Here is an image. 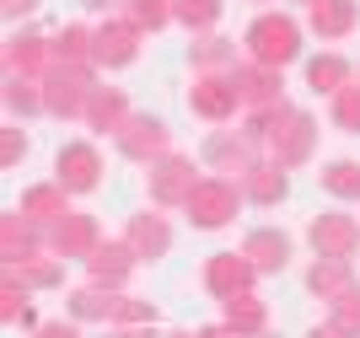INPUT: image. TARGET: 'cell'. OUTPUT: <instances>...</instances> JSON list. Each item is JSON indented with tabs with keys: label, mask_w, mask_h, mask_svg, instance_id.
Listing matches in <instances>:
<instances>
[{
	"label": "cell",
	"mask_w": 360,
	"mask_h": 338,
	"mask_svg": "<svg viewBox=\"0 0 360 338\" xmlns=\"http://www.w3.org/2000/svg\"><path fill=\"white\" fill-rule=\"evenodd\" d=\"M242 129L253 134L258 145H264V156L269 162H280L290 172V167H307L312 162V150H317V118L307 113V108H264V113H248L242 118Z\"/></svg>",
	"instance_id": "cell-1"
},
{
	"label": "cell",
	"mask_w": 360,
	"mask_h": 338,
	"mask_svg": "<svg viewBox=\"0 0 360 338\" xmlns=\"http://www.w3.org/2000/svg\"><path fill=\"white\" fill-rule=\"evenodd\" d=\"M301 22L285 11H258L253 22H248V38H242V48H248V59L253 65H269V70H285L290 59H301Z\"/></svg>",
	"instance_id": "cell-2"
},
{
	"label": "cell",
	"mask_w": 360,
	"mask_h": 338,
	"mask_svg": "<svg viewBox=\"0 0 360 338\" xmlns=\"http://www.w3.org/2000/svg\"><path fill=\"white\" fill-rule=\"evenodd\" d=\"M248 204V193H242L237 177H221V172H205L199 177V188L188 193V221L199 226V231H221V226L237 221V209Z\"/></svg>",
	"instance_id": "cell-3"
},
{
	"label": "cell",
	"mask_w": 360,
	"mask_h": 338,
	"mask_svg": "<svg viewBox=\"0 0 360 338\" xmlns=\"http://www.w3.org/2000/svg\"><path fill=\"white\" fill-rule=\"evenodd\" d=\"M91 91H97V70H91V65H54V70L44 75V108H49V118L81 124V118H86Z\"/></svg>",
	"instance_id": "cell-4"
},
{
	"label": "cell",
	"mask_w": 360,
	"mask_h": 338,
	"mask_svg": "<svg viewBox=\"0 0 360 338\" xmlns=\"http://www.w3.org/2000/svg\"><path fill=\"white\" fill-rule=\"evenodd\" d=\"M194 188H199L194 156H183V150H167L162 162H150V204H156V209H183Z\"/></svg>",
	"instance_id": "cell-5"
},
{
	"label": "cell",
	"mask_w": 360,
	"mask_h": 338,
	"mask_svg": "<svg viewBox=\"0 0 360 338\" xmlns=\"http://www.w3.org/2000/svg\"><path fill=\"white\" fill-rule=\"evenodd\" d=\"M258 156H264V145H258L248 129H215L210 140H205V150H199V162L210 167V172H221V177H242Z\"/></svg>",
	"instance_id": "cell-6"
},
{
	"label": "cell",
	"mask_w": 360,
	"mask_h": 338,
	"mask_svg": "<svg viewBox=\"0 0 360 338\" xmlns=\"http://www.w3.org/2000/svg\"><path fill=\"white\" fill-rule=\"evenodd\" d=\"M140 38H146V32H140L129 16H108L103 27H97V38H91V65H97V70H124V65H135Z\"/></svg>",
	"instance_id": "cell-7"
},
{
	"label": "cell",
	"mask_w": 360,
	"mask_h": 338,
	"mask_svg": "<svg viewBox=\"0 0 360 338\" xmlns=\"http://www.w3.org/2000/svg\"><path fill=\"white\" fill-rule=\"evenodd\" d=\"M54 183L70 188V199L75 193H91L103 183V156H97V145H91V140H65L60 156H54Z\"/></svg>",
	"instance_id": "cell-8"
},
{
	"label": "cell",
	"mask_w": 360,
	"mask_h": 338,
	"mask_svg": "<svg viewBox=\"0 0 360 338\" xmlns=\"http://www.w3.org/2000/svg\"><path fill=\"white\" fill-rule=\"evenodd\" d=\"M307 242H312L317 258H355L360 252V221L355 215H345V209H328V215H312V226H307Z\"/></svg>",
	"instance_id": "cell-9"
},
{
	"label": "cell",
	"mask_w": 360,
	"mask_h": 338,
	"mask_svg": "<svg viewBox=\"0 0 360 338\" xmlns=\"http://www.w3.org/2000/svg\"><path fill=\"white\" fill-rule=\"evenodd\" d=\"M231 86L242 97V113H264V108L285 103V75L269 70V65H253V59H242L237 70H231Z\"/></svg>",
	"instance_id": "cell-10"
},
{
	"label": "cell",
	"mask_w": 360,
	"mask_h": 338,
	"mask_svg": "<svg viewBox=\"0 0 360 338\" xmlns=\"http://www.w3.org/2000/svg\"><path fill=\"white\" fill-rule=\"evenodd\" d=\"M199 280H205V290H210L215 301H231V295L253 290V285L264 280V274H258V268L248 264V258H242V247H237V252H210V258H205V274H199Z\"/></svg>",
	"instance_id": "cell-11"
},
{
	"label": "cell",
	"mask_w": 360,
	"mask_h": 338,
	"mask_svg": "<svg viewBox=\"0 0 360 338\" xmlns=\"http://www.w3.org/2000/svg\"><path fill=\"white\" fill-rule=\"evenodd\" d=\"M119 150L129 156V162L150 167V162H162L167 150H172V129H167L162 118H150V113H135L119 129Z\"/></svg>",
	"instance_id": "cell-12"
},
{
	"label": "cell",
	"mask_w": 360,
	"mask_h": 338,
	"mask_svg": "<svg viewBox=\"0 0 360 338\" xmlns=\"http://www.w3.org/2000/svg\"><path fill=\"white\" fill-rule=\"evenodd\" d=\"M60 59H54V38L44 32H11L6 38V75H27V81H44Z\"/></svg>",
	"instance_id": "cell-13"
},
{
	"label": "cell",
	"mask_w": 360,
	"mask_h": 338,
	"mask_svg": "<svg viewBox=\"0 0 360 338\" xmlns=\"http://www.w3.org/2000/svg\"><path fill=\"white\" fill-rule=\"evenodd\" d=\"M188 108H194L205 124H231L237 108H242V97H237V86H231V75H194Z\"/></svg>",
	"instance_id": "cell-14"
},
{
	"label": "cell",
	"mask_w": 360,
	"mask_h": 338,
	"mask_svg": "<svg viewBox=\"0 0 360 338\" xmlns=\"http://www.w3.org/2000/svg\"><path fill=\"white\" fill-rule=\"evenodd\" d=\"M44 242H49V252H54V258H65V264H70V258H81V264H86L91 252H97V242H103V231H97V221H91V215H65V221H54L44 231Z\"/></svg>",
	"instance_id": "cell-15"
},
{
	"label": "cell",
	"mask_w": 360,
	"mask_h": 338,
	"mask_svg": "<svg viewBox=\"0 0 360 338\" xmlns=\"http://www.w3.org/2000/svg\"><path fill=\"white\" fill-rule=\"evenodd\" d=\"M135 268H140L135 247L119 236V242H97V252L86 258V280H91V285H103V290H124Z\"/></svg>",
	"instance_id": "cell-16"
},
{
	"label": "cell",
	"mask_w": 360,
	"mask_h": 338,
	"mask_svg": "<svg viewBox=\"0 0 360 338\" xmlns=\"http://www.w3.org/2000/svg\"><path fill=\"white\" fill-rule=\"evenodd\" d=\"M360 27V0H312L307 6V32L323 44H339Z\"/></svg>",
	"instance_id": "cell-17"
},
{
	"label": "cell",
	"mask_w": 360,
	"mask_h": 338,
	"mask_svg": "<svg viewBox=\"0 0 360 338\" xmlns=\"http://www.w3.org/2000/svg\"><path fill=\"white\" fill-rule=\"evenodd\" d=\"M124 242L135 247L140 264H156V258L172 252V226H167V215H156V209H140V215H129V226H124Z\"/></svg>",
	"instance_id": "cell-18"
},
{
	"label": "cell",
	"mask_w": 360,
	"mask_h": 338,
	"mask_svg": "<svg viewBox=\"0 0 360 338\" xmlns=\"http://www.w3.org/2000/svg\"><path fill=\"white\" fill-rule=\"evenodd\" d=\"M38 252H49L44 226H32L22 209H6L0 215V264H22V258H38Z\"/></svg>",
	"instance_id": "cell-19"
},
{
	"label": "cell",
	"mask_w": 360,
	"mask_h": 338,
	"mask_svg": "<svg viewBox=\"0 0 360 338\" xmlns=\"http://www.w3.org/2000/svg\"><path fill=\"white\" fill-rule=\"evenodd\" d=\"M237 183H242V193H248V204H258V209L285 204V193H290L285 167H280V162H269V156H258V162L248 167V172H242Z\"/></svg>",
	"instance_id": "cell-20"
},
{
	"label": "cell",
	"mask_w": 360,
	"mask_h": 338,
	"mask_svg": "<svg viewBox=\"0 0 360 338\" xmlns=\"http://www.w3.org/2000/svg\"><path fill=\"white\" fill-rule=\"evenodd\" d=\"M242 258L258 268V274H280L290 264V236L280 226H253V231L242 236Z\"/></svg>",
	"instance_id": "cell-21"
},
{
	"label": "cell",
	"mask_w": 360,
	"mask_h": 338,
	"mask_svg": "<svg viewBox=\"0 0 360 338\" xmlns=\"http://www.w3.org/2000/svg\"><path fill=\"white\" fill-rule=\"evenodd\" d=\"M129 118H135V108H129V97H124L119 86H97L81 124H86V129H97V134H113V140H119V129L129 124Z\"/></svg>",
	"instance_id": "cell-22"
},
{
	"label": "cell",
	"mask_w": 360,
	"mask_h": 338,
	"mask_svg": "<svg viewBox=\"0 0 360 338\" xmlns=\"http://www.w3.org/2000/svg\"><path fill=\"white\" fill-rule=\"evenodd\" d=\"M22 215H27L32 226H54V221H65L70 215V188H60V183H32V188H22Z\"/></svg>",
	"instance_id": "cell-23"
},
{
	"label": "cell",
	"mask_w": 360,
	"mask_h": 338,
	"mask_svg": "<svg viewBox=\"0 0 360 338\" xmlns=\"http://www.w3.org/2000/svg\"><path fill=\"white\" fill-rule=\"evenodd\" d=\"M188 65H194V75H231L237 70V38L199 32L194 44H188Z\"/></svg>",
	"instance_id": "cell-24"
},
{
	"label": "cell",
	"mask_w": 360,
	"mask_h": 338,
	"mask_svg": "<svg viewBox=\"0 0 360 338\" xmlns=\"http://www.w3.org/2000/svg\"><path fill=\"white\" fill-rule=\"evenodd\" d=\"M6 280L27 285V290H60L65 285V258L38 252V258H22V264H6Z\"/></svg>",
	"instance_id": "cell-25"
},
{
	"label": "cell",
	"mask_w": 360,
	"mask_h": 338,
	"mask_svg": "<svg viewBox=\"0 0 360 338\" xmlns=\"http://www.w3.org/2000/svg\"><path fill=\"white\" fill-rule=\"evenodd\" d=\"M349 81H355V70H349L345 54H333V48H328V54H312V59H307V86H312L317 97H339Z\"/></svg>",
	"instance_id": "cell-26"
},
{
	"label": "cell",
	"mask_w": 360,
	"mask_h": 338,
	"mask_svg": "<svg viewBox=\"0 0 360 338\" xmlns=\"http://www.w3.org/2000/svg\"><path fill=\"white\" fill-rule=\"evenodd\" d=\"M349 285H360V280H355V268H349L345 258H317V264L307 268V290H312L317 301H339Z\"/></svg>",
	"instance_id": "cell-27"
},
{
	"label": "cell",
	"mask_w": 360,
	"mask_h": 338,
	"mask_svg": "<svg viewBox=\"0 0 360 338\" xmlns=\"http://www.w3.org/2000/svg\"><path fill=\"white\" fill-rule=\"evenodd\" d=\"M113 301L119 290H103V285H75L70 290V323H113Z\"/></svg>",
	"instance_id": "cell-28"
},
{
	"label": "cell",
	"mask_w": 360,
	"mask_h": 338,
	"mask_svg": "<svg viewBox=\"0 0 360 338\" xmlns=\"http://www.w3.org/2000/svg\"><path fill=\"white\" fill-rule=\"evenodd\" d=\"M221 323H231L237 333L253 338V333H264V327H269V306H264L253 290H242V295H231V301H221Z\"/></svg>",
	"instance_id": "cell-29"
},
{
	"label": "cell",
	"mask_w": 360,
	"mask_h": 338,
	"mask_svg": "<svg viewBox=\"0 0 360 338\" xmlns=\"http://www.w3.org/2000/svg\"><path fill=\"white\" fill-rule=\"evenodd\" d=\"M317 188L328 193V199H360V162H355V156L323 162V172H317Z\"/></svg>",
	"instance_id": "cell-30"
},
{
	"label": "cell",
	"mask_w": 360,
	"mask_h": 338,
	"mask_svg": "<svg viewBox=\"0 0 360 338\" xmlns=\"http://www.w3.org/2000/svg\"><path fill=\"white\" fill-rule=\"evenodd\" d=\"M6 113H16V118H38V113H49L44 108V81H27V75H6Z\"/></svg>",
	"instance_id": "cell-31"
},
{
	"label": "cell",
	"mask_w": 360,
	"mask_h": 338,
	"mask_svg": "<svg viewBox=\"0 0 360 338\" xmlns=\"http://www.w3.org/2000/svg\"><path fill=\"white\" fill-rule=\"evenodd\" d=\"M91 38H97V27L70 22V27L54 38V59H60V65H91ZM91 70H97V65H91Z\"/></svg>",
	"instance_id": "cell-32"
},
{
	"label": "cell",
	"mask_w": 360,
	"mask_h": 338,
	"mask_svg": "<svg viewBox=\"0 0 360 338\" xmlns=\"http://www.w3.org/2000/svg\"><path fill=\"white\" fill-rule=\"evenodd\" d=\"M124 16H129L140 32H162V27H172V22H178L172 0H124Z\"/></svg>",
	"instance_id": "cell-33"
},
{
	"label": "cell",
	"mask_w": 360,
	"mask_h": 338,
	"mask_svg": "<svg viewBox=\"0 0 360 338\" xmlns=\"http://www.w3.org/2000/svg\"><path fill=\"white\" fill-rule=\"evenodd\" d=\"M172 11H178V22L188 32H215V22H221V11H226V0H172Z\"/></svg>",
	"instance_id": "cell-34"
},
{
	"label": "cell",
	"mask_w": 360,
	"mask_h": 338,
	"mask_svg": "<svg viewBox=\"0 0 360 338\" xmlns=\"http://www.w3.org/2000/svg\"><path fill=\"white\" fill-rule=\"evenodd\" d=\"M0 323L6 327H38L32 323V306H27V285L6 280V290H0Z\"/></svg>",
	"instance_id": "cell-35"
},
{
	"label": "cell",
	"mask_w": 360,
	"mask_h": 338,
	"mask_svg": "<svg viewBox=\"0 0 360 338\" xmlns=\"http://www.w3.org/2000/svg\"><path fill=\"white\" fill-rule=\"evenodd\" d=\"M328 118H333V129L360 134V81H349L339 97H328Z\"/></svg>",
	"instance_id": "cell-36"
},
{
	"label": "cell",
	"mask_w": 360,
	"mask_h": 338,
	"mask_svg": "<svg viewBox=\"0 0 360 338\" xmlns=\"http://www.w3.org/2000/svg\"><path fill=\"white\" fill-rule=\"evenodd\" d=\"M146 323H156V301H140V295L119 290V301H113V323H108V327H146Z\"/></svg>",
	"instance_id": "cell-37"
},
{
	"label": "cell",
	"mask_w": 360,
	"mask_h": 338,
	"mask_svg": "<svg viewBox=\"0 0 360 338\" xmlns=\"http://www.w3.org/2000/svg\"><path fill=\"white\" fill-rule=\"evenodd\" d=\"M328 323L339 327V333L360 338V285H349L339 301H328Z\"/></svg>",
	"instance_id": "cell-38"
},
{
	"label": "cell",
	"mask_w": 360,
	"mask_h": 338,
	"mask_svg": "<svg viewBox=\"0 0 360 338\" xmlns=\"http://www.w3.org/2000/svg\"><path fill=\"white\" fill-rule=\"evenodd\" d=\"M16 162H27V134L22 129H0V167L11 172Z\"/></svg>",
	"instance_id": "cell-39"
},
{
	"label": "cell",
	"mask_w": 360,
	"mask_h": 338,
	"mask_svg": "<svg viewBox=\"0 0 360 338\" xmlns=\"http://www.w3.org/2000/svg\"><path fill=\"white\" fill-rule=\"evenodd\" d=\"M32 338H81V323H65V317H60V323H38Z\"/></svg>",
	"instance_id": "cell-40"
},
{
	"label": "cell",
	"mask_w": 360,
	"mask_h": 338,
	"mask_svg": "<svg viewBox=\"0 0 360 338\" xmlns=\"http://www.w3.org/2000/svg\"><path fill=\"white\" fill-rule=\"evenodd\" d=\"M38 6H44V0H0V16H6V22H22V16H32Z\"/></svg>",
	"instance_id": "cell-41"
},
{
	"label": "cell",
	"mask_w": 360,
	"mask_h": 338,
	"mask_svg": "<svg viewBox=\"0 0 360 338\" xmlns=\"http://www.w3.org/2000/svg\"><path fill=\"white\" fill-rule=\"evenodd\" d=\"M108 338H156V323H146V327H108Z\"/></svg>",
	"instance_id": "cell-42"
},
{
	"label": "cell",
	"mask_w": 360,
	"mask_h": 338,
	"mask_svg": "<svg viewBox=\"0 0 360 338\" xmlns=\"http://www.w3.org/2000/svg\"><path fill=\"white\" fill-rule=\"evenodd\" d=\"M199 338H248V333H237L231 323H215V327H199Z\"/></svg>",
	"instance_id": "cell-43"
},
{
	"label": "cell",
	"mask_w": 360,
	"mask_h": 338,
	"mask_svg": "<svg viewBox=\"0 0 360 338\" xmlns=\"http://www.w3.org/2000/svg\"><path fill=\"white\" fill-rule=\"evenodd\" d=\"M307 338H349V333H339V327H333V323H323V327H312V333H307Z\"/></svg>",
	"instance_id": "cell-44"
},
{
	"label": "cell",
	"mask_w": 360,
	"mask_h": 338,
	"mask_svg": "<svg viewBox=\"0 0 360 338\" xmlns=\"http://www.w3.org/2000/svg\"><path fill=\"white\" fill-rule=\"evenodd\" d=\"M86 11H113V6H124V0H81Z\"/></svg>",
	"instance_id": "cell-45"
},
{
	"label": "cell",
	"mask_w": 360,
	"mask_h": 338,
	"mask_svg": "<svg viewBox=\"0 0 360 338\" xmlns=\"http://www.w3.org/2000/svg\"><path fill=\"white\" fill-rule=\"evenodd\" d=\"M162 338H199V327H172V333H162Z\"/></svg>",
	"instance_id": "cell-46"
},
{
	"label": "cell",
	"mask_w": 360,
	"mask_h": 338,
	"mask_svg": "<svg viewBox=\"0 0 360 338\" xmlns=\"http://www.w3.org/2000/svg\"><path fill=\"white\" fill-rule=\"evenodd\" d=\"M253 338H280V333H269V327H264V333H253Z\"/></svg>",
	"instance_id": "cell-47"
},
{
	"label": "cell",
	"mask_w": 360,
	"mask_h": 338,
	"mask_svg": "<svg viewBox=\"0 0 360 338\" xmlns=\"http://www.w3.org/2000/svg\"><path fill=\"white\" fill-rule=\"evenodd\" d=\"M258 6H264V0H258Z\"/></svg>",
	"instance_id": "cell-48"
},
{
	"label": "cell",
	"mask_w": 360,
	"mask_h": 338,
	"mask_svg": "<svg viewBox=\"0 0 360 338\" xmlns=\"http://www.w3.org/2000/svg\"><path fill=\"white\" fill-rule=\"evenodd\" d=\"M307 6H312V0H307Z\"/></svg>",
	"instance_id": "cell-49"
}]
</instances>
